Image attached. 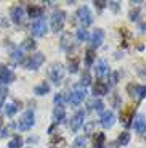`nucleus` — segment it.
<instances>
[{
  "label": "nucleus",
  "instance_id": "obj_1",
  "mask_svg": "<svg viewBox=\"0 0 146 148\" xmlns=\"http://www.w3.org/2000/svg\"><path fill=\"white\" fill-rule=\"evenodd\" d=\"M44 61H45V55H44V53H34V55L29 56L26 61H23V66H24L26 69L35 71V69H39V68L44 64Z\"/></svg>",
  "mask_w": 146,
  "mask_h": 148
},
{
  "label": "nucleus",
  "instance_id": "obj_2",
  "mask_svg": "<svg viewBox=\"0 0 146 148\" xmlns=\"http://www.w3.org/2000/svg\"><path fill=\"white\" fill-rule=\"evenodd\" d=\"M48 76H50L51 82H55L56 85L61 84L63 77H64V66L61 63H53L48 69Z\"/></svg>",
  "mask_w": 146,
  "mask_h": 148
},
{
  "label": "nucleus",
  "instance_id": "obj_3",
  "mask_svg": "<svg viewBox=\"0 0 146 148\" xmlns=\"http://www.w3.org/2000/svg\"><path fill=\"white\" fill-rule=\"evenodd\" d=\"M64 19H66V13L63 10L53 11V15H51V31L59 32L64 26Z\"/></svg>",
  "mask_w": 146,
  "mask_h": 148
},
{
  "label": "nucleus",
  "instance_id": "obj_4",
  "mask_svg": "<svg viewBox=\"0 0 146 148\" xmlns=\"http://www.w3.org/2000/svg\"><path fill=\"white\" fill-rule=\"evenodd\" d=\"M85 97H87L85 87H82V85H77L76 89L71 92V95H69V98H68V101H69L71 105H81L82 101H84Z\"/></svg>",
  "mask_w": 146,
  "mask_h": 148
},
{
  "label": "nucleus",
  "instance_id": "obj_5",
  "mask_svg": "<svg viewBox=\"0 0 146 148\" xmlns=\"http://www.w3.org/2000/svg\"><path fill=\"white\" fill-rule=\"evenodd\" d=\"M32 126H34V111L32 110H27L24 114L21 116V119H19L18 129L19 130H29Z\"/></svg>",
  "mask_w": 146,
  "mask_h": 148
},
{
  "label": "nucleus",
  "instance_id": "obj_6",
  "mask_svg": "<svg viewBox=\"0 0 146 148\" xmlns=\"http://www.w3.org/2000/svg\"><path fill=\"white\" fill-rule=\"evenodd\" d=\"M31 31H32V36H35V37L45 36V32H47V19H45L44 16L39 18V19H35V21L32 23Z\"/></svg>",
  "mask_w": 146,
  "mask_h": 148
},
{
  "label": "nucleus",
  "instance_id": "obj_7",
  "mask_svg": "<svg viewBox=\"0 0 146 148\" xmlns=\"http://www.w3.org/2000/svg\"><path fill=\"white\" fill-rule=\"evenodd\" d=\"M77 16H79V21H81L84 26H90L91 23H93V15H91V11H90L88 7H81L79 8Z\"/></svg>",
  "mask_w": 146,
  "mask_h": 148
},
{
  "label": "nucleus",
  "instance_id": "obj_8",
  "mask_svg": "<svg viewBox=\"0 0 146 148\" xmlns=\"http://www.w3.org/2000/svg\"><path fill=\"white\" fill-rule=\"evenodd\" d=\"M84 119H85V113L84 111H77L76 114L72 116V119H71L69 122V129L72 130V132H77V130L81 129V126L84 124Z\"/></svg>",
  "mask_w": 146,
  "mask_h": 148
},
{
  "label": "nucleus",
  "instance_id": "obj_9",
  "mask_svg": "<svg viewBox=\"0 0 146 148\" xmlns=\"http://www.w3.org/2000/svg\"><path fill=\"white\" fill-rule=\"evenodd\" d=\"M15 73L10 69L8 66H5V64H0V82L2 84H10V82L15 81Z\"/></svg>",
  "mask_w": 146,
  "mask_h": 148
},
{
  "label": "nucleus",
  "instance_id": "obj_10",
  "mask_svg": "<svg viewBox=\"0 0 146 148\" xmlns=\"http://www.w3.org/2000/svg\"><path fill=\"white\" fill-rule=\"evenodd\" d=\"M108 92H109V87H108V84H106V82L98 81L95 85H93V95H95V97L108 95Z\"/></svg>",
  "mask_w": 146,
  "mask_h": 148
},
{
  "label": "nucleus",
  "instance_id": "obj_11",
  "mask_svg": "<svg viewBox=\"0 0 146 148\" xmlns=\"http://www.w3.org/2000/svg\"><path fill=\"white\" fill-rule=\"evenodd\" d=\"M27 15L29 18H34V19H39L44 16V7L40 5H29L27 7Z\"/></svg>",
  "mask_w": 146,
  "mask_h": 148
},
{
  "label": "nucleus",
  "instance_id": "obj_12",
  "mask_svg": "<svg viewBox=\"0 0 146 148\" xmlns=\"http://www.w3.org/2000/svg\"><path fill=\"white\" fill-rule=\"evenodd\" d=\"M114 119H116V116H114L113 111H106L101 116V126L104 127V129H109V127H113Z\"/></svg>",
  "mask_w": 146,
  "mask_h": 148
},
{
  "label": "nucleus",
  "instance_id": "obj_13",
  "mask_svg": "<svg viewBox=\"0 0 146 148\" xmlns=\"http://www.w3.org/2000/svg\"><path fill=\"white\" fill-rule=\"evenodd\" d=\"M10 16L13 19V23L19 24L23 21V18H24V10H23V7H13L10 10Z\"/></svg>",
  "mask_w": 146,
  "mask_h": 148
},
{
  "label": "nucleus",
  "instance_id": "obj_14",
  "mask_svg": "<svg viewBox=\"0 0 146 148\" xmlns=\"http://www.w3.org/2000/svg\"><path fill=\"white\" fill-rule=\"evenodd\" d=\"M103 40H104V31L96 29L93 32V36H91V45H93V48H98L103 44Z\"/></svg>",
  "mask_w": 146,
  "mask_h": 148
},
{
  "label": "nucleus",
  "instance_id": "obj_15",
  "mask_svg": "<svg viewBox=\"0 0 146 148\" xmlns=\"http://www.w3.org/2000/svg\"><path fill=\"white\" fill-rule=\"evenodd\" d=\"M133 127L138 134H145L146 132V119L143 114H138L135 118V122H133Z\"/></svg>",
  "mask_w": 146,
  "mask_h": 148
},
{
  "label": "nucleus",
  "instance_id": "obj_16",
  "mask_svg": "<svg viewBox=\"0 0 146 148\" xmlns=\"http://www.w3.org/2000/svg\"><path fill=\"white\" fill-rule=\"evenodd\" d=\"M66 118V110L63 105H58V106L53 110V119H55V122L58 124V122H63Z\"/></svg>",
  "mask_w": 146,
  "mask_h": 148
},
{
  "label": "nucleus",
  "instance_id": "obj_17",
  "mask_svg": "<svg viewBox=\"0 0 146 148\" xmlns=\"http://www.w3.org/2000/svg\"><path fill=\"white\" fill-rule=\"evenodd\" d=\"M109 73V66H108V63H106L104 60H100L98 64H96V76L98 77H103L104 74Z\"/></svg>",
  "mask_w": 146,
  "mask_h": 148
},
{
  "label": "nucleus",
  "instance_id": "obj_18",
  "mask_svg": "<svg viewBox=\"0 0 146 148\" xmlns=\"http://www.w3.org/2000/svg\"><path fill=\"white\" fill-rule=\"evenodd\" d=\"M121 119H122V122H124V126L125 127H128L132 124V119H133V108H128L127 111H125V113H122L121 114Z\"/></svg>",
  "mask_w": 146,
  "mask_h": 148
},
{
  "label": "nucleus",
  "instance_id": "obj_19",
  "mask_svg": "<svg viewBox=\"0 0 146 148\" xmlns=\"http://www.w3.org/2000/svg\"><path fill=\"white\" fill-rule=\"evenodd\" d=\"M34 92H35V95H45V93L50 92V85L47 82H42L40 85H37L35 89H34Z\"/></svg>",
  "mask_w": 146,
  "mask_h": 148
},
{
  "label": "nucleus",
  "instance_id": "obj_20",
  "mask_svg": "<svg viewBox=\"0 0 146 148\" xmlns=\"http://www.w3.org/2000/svg\"><path fill=\"white\" fill-rule=\"evenodd\" d=\"M95 61V52H93V48H88L87 52H85V64L87 68H90Z\"/></svg>",
  "mask_w": 146,
  "mask_h": 148
},
{
  "label": "nucleus",
  "instance_id": "obj_21",
  "mask_svg": "<svg viewBox=\"0 0 146 148\" xmlns=\"http://www.w3.org/2000/svg\"><path fill=\"white\" fill-rule=\"evenodd\" d=\"M21 147H23V138L19 135H15L8 142V148H21Z\"/></svg>",
  "mask_w": 146,
  "mask_h": 148
},
{
  "label": "nucleus",
  "instance_id": "obj_22",
  "mask_svg": "<svg viewBox=\"0 0 146 148\" xmlns=\"http://www.w3.org/2000/svg\"><path fill=\"white\" fill-rule=\"evenodd\" d=\"M77 39L81 42H85L90 39V34H88V31L85 27H81V29H77Z\"/></svg>",
  "mask_w": 146,
  "mask_h": 148
},
{
  "label": "nucleus",
  "instance_id": "obj_23",
  "mask_svg": "<svg viewBox=\"0 0 146 148\" xmlns=\"http://www.w3.org/2000/svg\"><path fill=\"white\" fill-rule=\"evenodd\" d=\"M11 61H13V64H19L23 63V53L19 48H16L15 52L11 53Z\"/></svg>",
  "mask_w": 146,
  "mask_h": 148
},
{
  "label": "nucleus",
  "instance_id": "obj_24",
  "mask_svg": "<svg viewBox=\"0 0 146 148\" xmlns=\"http://www.w3.org/2000/svg\"><path fill=\"white\" fill-rule=\"evenodd\" d=\"M69 71L71 73H77L79 71V58L77 56H71L69 58Z\"/></svg>",
  "mask_w": 146,
  "mask_h": 148
},
{
  "label": "nucleus",
  "instance_id": "obj_25",
  "mask_svg": "<svg viewBox=\"0 0 146 148\" xmlns=\"http://www.w3.org/2000/svg\"><path fill=\"white\" fill-rule=\"evenodd\" d=\"M104 140H106L104 134L98 132L96 134V138H95V147L96 148H104Z\"/></svg>",
  "mask_w": 146,
  "mask_h": 148
},
{
  "label": "nucleus",
  "instance_id": "obj_26",
  "mask_svg": "<svg viewBox=\"0 0 146 148\" xmlns=\"http://www.w3.org/2000/svg\"><path fill=\"white\" fill-rule=\"evenodd\" d=\"M34 48H35V42L32 39H26L21 44V50H34Z\"/></svg>",
  "mask_w": 146,
  "mask_h": 148
},
{
  "label": "nucleus",
  "instance_id": "obj_27",
  "mask_svg": "<svg viewBox=\"0 0 146 148\" xmlns=\"http://www.w3.org/2000/svg\"><path fill=\"white\" fill-rule=\"evenodd\" d=\"M128 142H130V134H128V132H122L121 135H119L117 143H119V145H128Z\"/></svg>",
  "mask_w": 146,
  "mask_h": 148
},
{
  "label": "nucleus",
  "instance_id": "obj_28",
  "mask_svg": "<svg viewBox=\"0 0 146 148\" xmlns=\"http://www.w3.org/2000/svg\"><path fill=\"white\" fill-rule=\"evenodd\" d=\"M81 81H82L81 84L84 85V87H85V85H90V84H91V77H90V73H88L87 69H85L84 73H82V77H81Z\"/></svg>",
  "mask_w": 146,
  "mask_h": 148
},
{
  "label": "nucleus",
  "instance_id": "obj_29",
  "mask_svg": "<svg viewBox=\"0 0 146 148\" xmlns=\"http://www.w3.org/2000/svg\"><path fill=\"white\" fill-rule=\"evenodd\" d=\"M90 106L93 108V110H96L98 113H101V111H103V108H104V103H103L101 100H93V101L90 103Z\"/></svg>",
  "mask_w": 146,
  "mask_h": 148
},
{
  "label": "nucleus",
  "instance_id": "obj_30",
  "mask_svg": "<svg viewBox=\"0 0 146 148\" xmlns=\"http://www.w3.org/2000/svg\"><path fill=\"white\" fill-rule=\"evenodd\" d=\"M5 111H7V116H13L18 111V105L16 103H10L7 105V108H5Z\"/></svg>",
  "mask_w": 146,
  "mask_h": 148
},
{
  "label": "nucleus",
  "instance_id": "obj_31",
  "mask_svg": "<svg viewBox=\"0 0 146 148\" xmlns=\"http://www.w3.org/2000/svg\"><path fill=\"white\" fill-rule=\"evenodd\" d=\"M135 92L138 95V98H146V85H136Z\"/></svg>",
  "mask_w": 146,
  "mask_h": 148
},
{
  "label": "nucleus",
  "instance_id": "obj_32",
  "mask_svg": "<svg viewBox=\"0 0 146 148\" xmlns=\"http://www.w3.org/2000/svg\"><path fill=\"white\" fill-rule=\"evenodd\" d=\"M7 95H8V90H7V87H0V108L3 106L5 100H7Z\"/></svg>",
  "mask_w": 146,
  "mask_h": 148
},
{
  "label": "nucleus",
  "instance_id": "obj_33",
  "mask_svg": "<svg viewBox=\"0 0 146 148\" xmlns=\"http://www.w3.org/2000/svg\"><path fill=\"white\" fill-rule=\"evenodd\" d=\"M84 145H85V137H77L71 148H84Z\"/></svg>",
  "mask_w": 146,
  "mask_h": 148
},
{
  "label": "nucleus",
  "instance_id": "obj_34",
  "mask_svg": "<svg viewBox=\"0 0 146 148\" xmlns=\"http://www.w3.org/2000/svg\"><path fill=\"white\" fill-rule=\"evenodd\" d=\"M140 16V8H135V10H132L130 11V15H128V18L132 19V21H136Z\"/></svg>",
  "mask_w": 146,
  "mask_h": 148
},
{
  "label": "nucleus",
  "instance_id": "obj_35",
  "mask_svg": "<svg viewBox=\"0 0 146 148\" xmlns=\"http://www.w3.org/2000/svg\"><path fill=\"white\" fill-rule=\"evenodd\" d=\"M93 5H95V7H98V10H103V8L108 5V2H104V0H95V2H93Z\"/></svg>",
  "mask_w": 146,
  "mask_h": 148
},
{
  "label": "nucleus",
  "instance_id": "obj_36",
  "mask_svg": "<svg viewBox=\"0 0 146 148\" xmlns=\"http://www.w3.org/2000/svg\"><path fill=\"white\" fill-rule=\"evenodd\" d=\"M117 82H119V73H117V71H114V73H111V84L116 85Z\"/></svg>",
  "mask_w": 146,
  "mask_h": 148
},
{
  "label": "nucleus",
  "instance_id": "obj_37",
  "mask_svg": "<svg viewBox=\"0 0 146 148\" xmlns=\"http://www.w3.org/2000/svg\"><path fill=\"white\" fill-rule=\"evenodd\" d=\"M64 93H56L55 95V103H56V106H58V105H61L63 103V100H64Z\"/></svg>",
  "mask_w": 146,
  "mask_h": 148
},
{
  "label": "nucleus",
  "instance_id": "obj_38",
  "mask_svg": "<svg viewBox=\"0 0 146 148\" xmlns=\"http://www.w3.org/2000/svg\"><path fill=\"white\" fill-rule=\"evenodd\" d=\"M91 129H93V122H88L87 126H85V132H87V134H91Z\"/></svg>",
  "mask_w": 146,
  "mask_h": 148
},
{
  "label": "nucleus",
  "instance_id": "obj_39",
  "mask_svg": "<svg viewBox=\"0 0 146 148\" xmlns=\"http://www.w3.org/2000/svg\"><path fill=\"white\" fill-rule=\"evenodd\" d=\"M113 105H114V106L119 105V95H117V93H114V95H113Z\"/></svg>",
  "mask_w": 146,
  "mask_h": 148
},
{
  "label": "nucleus",
  "instance_id": "obj_40",
  "mask_svg": "<svg viewBox=\"0 0 146 148\" xmlns=\"http://www.w3.org/2000/svg\"><path fill=\"white\" fill-rule=\"evenodd\" d=\"M109 5H111V8H113L114 11H117V10H119V7H117V5H119V3H117V2H111Z\"/></svg>",
  "mask_w": 146,
  "mask_h": 148
},
{
  "label": "nucleus",
  "instance_id": "obj_41",
  "mask_svg": "<svg viewBox=\"0 0 146 148\" xmlns=\"http://www.w3.org/2000/svg\"><path fill=\"white\" fill-rule=\"evenodd\" d=\"M108 148H119V143H117V142H109Z\"/></svg>",
  "mask_w": 146,
  "mask_h": 148
},
{
  "label": "nucleus",
  "instance_id": "obj_42",
  "mask_svg": "<svg viewBox=\"0 0 146 148\" xmlns=\"http://www.w3.org/2000/svg\"><path fill=\"white\" fill-rule=\"evenodd\" d=\"M0 127H2V118H0Z\"/></svg>",
  "mask_w": 146,
  "mask_h": 148
}]
</instances>
